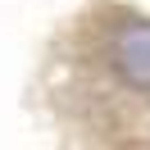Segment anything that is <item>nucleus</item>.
<instances>
[{"instance_id":"obj_1","label":"nucleus","mask_w":150,"mask_h":150,"mask_svg":"<svg viewBox=\"0 0 150 150\" xmlns=\"http://www.w3.org/2000/svg\"><path fill=\"white\" fill-rule=\"evenodd\" d=\"M28 114L68 150H150V9L77 0L28 73Z\"/></svg>"}]
</instances>
